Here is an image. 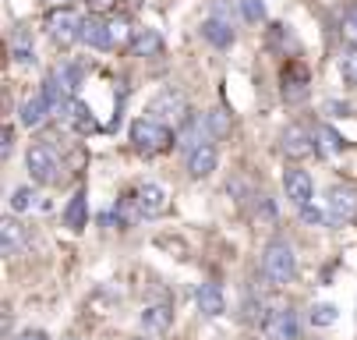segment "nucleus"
<instances>
[{"instance_id": "f257e3e1", "label": "nucleus", "mask_w": 357, "mask_h": 340, "mask_svg": "<svg viewBox=\"0 0 357 340\" xmlns=\"http://www.w3.org/2000/svg\"><path fill=\"white\" fill-rule=\"evenodd\" d=\"M297 276V256L287 237H273L262 252V280L269 287H287Z\"/></svg>"}, {"instance_id": "f03ea898", "label": "nucleus", "mask_w": 357, "mask_h": 340, "mask_svg": "<svg viewBox=\"0 0 357 340\" xmlns=\"http://www.w3.org/2000/svg\"><path fill=\"white\" fill-rule=\"evenodd\" d=\"M131 145L142 156H160L170 145H177V135L156 117H138L131 121Z\"/></svg>"}, {"instance_id": "7ed1b4c3", "label": "nucleus", "mask_w": 357, "mask_h": 340, "mask_svg": "<svg viewBox=\"0 0 357 340\" xmlns=\"http://www.w3.org/2000/svg\"><path fill=\"white\" fill-rule=\"evenodd\" d=\"M25 167H29L32 181H39V184H57V181L64 177L61 156H57V149H54L50 142H36V145H29Z\"/></svg>"}, {"instance_id": "20e7f679", "label": "nucleus", "mask_w": 357, "mask_h": 340, "mask_svg": "<svg viewBox=\"0 0 357 340\" xmlns=\"http://www.w3.org/2000/svg\"><path fill=\"white\" fill-rule=\"evenodd\" d=\"M46 32L57 46H71L82 43V15H75L71 8H57L54 15L46 18Z\"/></svg>"}, {"instance_id": "39448f33", "label": "nucleus", "mask_w": 357, "mask_h": 340, "mask_svg": "<svg viewBox=\"0 0 357 340\" xmlns=\"http://www.w3.org/2000/svg\"><path fill=\"white\" fill-rule=\"evenodd\" d=\"M280 153H283L287 160H308L312 153H319L315 131L301 128V124H287L283 135H280Z\"/></svg>"}, {"instance_id": "423d86ee", "label": "nucleus", "mask_w": 357, "mask_h": 340, "mask_svg": "<svg viewBox=\"0 0 357 340\" xmlns=\"http://www.w3.org/2000/svg\"><path fill=\"white\" fill-rule=\"evenodd\" d=\"M149 117H156V121H174V124H184L188 121V100L177 92V89H163L160 96H152V103H149Z\"/></svg>"}, {"instance_id": "0eeeda50", "label": "nucleus", "mask_w": 357, "mask_h": 340, "mask_svg": "<svg viewBox=\"0 0 357 340\" xmlns=\"http://www.w3.org/2000/svg\"><path fill=\"white\" fill-rule=\"evenodd\" d=\"M262 330H266V340H301V319H297V312L290 305L273 309L266 316Z\"/></svg>"}, {"instance_id": "6e6552de", "label": "nucleus", "mask_w": 357, "mask_h": 340, "mask_svg": "<svg viewBox=\"0 0 357 340\" xmlns=\"http://www.w3.org/2000/svg\"><path fill=\"white\" fill-rule=\"evenodd\" d=\"M283 191H287V199L301 209V206H308L315 199V181H312L308 170L290 167V170H283Z\"/></svg>"}, {"instance_id": "1a4fd4ad", "label": "nucleus", "mask_w": 357, "mask_h": 340, "mask_svg": "<svg viewBox=\"0 0 357 340\" xmlns=\"http://www.w3.org/2000/svg\"><path fill=\"white\" fill-rule=\"evenodd\" d=\"M326 213H329V223L354 220V213H357V191L347 188V184H336L329 191V199H326Z\"/></svg>"}, {"instance_id": "9d476101", "label": "nucleus", "mask_w": 357, "mask_h": 340, "mask_svg": "<svg viewBox=\"0 0 357 340\" xmlns=\"http://www.w3.org/2000/svg\"><path fill=\"white\" fill-rule=\"evenodd\" d=\"M135 202H138V209H142V216H163L167 209H170V199H167V188L163 184H156V181H145L138 191H135Z\"/></svg>"}, {"instance_id": "9b49d317", "label": "nucleus", "mask_w": 357, "mask_h": 340, "mask_svg": "<svg viewBox=\"0 0 357 340\" xmlns=\"http://www.w3.org/2000/svg\"><path fill=\"white\" fill-rule=\"evenodd\" d=\"M50 117H54V107H50V100H46L43 89H39L36 96H29V100L22 103V110H18V121H22V128H29V131H39Z\"/></svg>"}, {"instance_id": "f8f14e48", "label": "nucleus", "mask_w": 357, "mask_h": 340, "mask_svg": "<svg viewBox=\"0 0 357 340\" xmlns=\"http://www.w3.org/2000/svg\"><path fill=\"white\" fill-rule=\"evenodd\" d=\"M195 305H198L202 316H209V319L223 316V312H227L223 287H220V283H198V287H195Z\"/></svg>"}, {"instance_id": "ddd939ff", "label": "nucleus", "mask_w": 357, "mask_h": 340, "mask_svg": "<svg viewBox=\"0 0 357 340\" xmlns=\"http://www.w3.org/2000/svg\"><path fill=\"white\" fill-rule=\"evenodd\" d=\"M206 142H213V131H209L206 117H188V121L181 124V131H177V145H181L184 153L198 149V145H206Z\"/></svg>"}, {"instance_id": "4468645a", "label": "nucleus", "mask_w": 357, "mask_h": 340, "mask_svg": "<svg viewBox=\"0 0 357 340\" xmlns=\"http://www.w3.org/2000/svg\"><path fill=\"white\" fill-rule=\"evenodd\" d=\"M216 163H220V153H216L213 142H206V145H198V149L188 153V174H191L195 181H198V177H209V174L216 170Z\"/></svg>"}, {"instance_id": "2eb2a0df", "label": "nucleus", "mask_w": 357, "mask_h": 340, "mask_svg": "<svg viewBox=\"0 0 357 340\" xmlns=\"http://www.w3.org/2000/svg\"><path fill=\"white\" fill-rule=\"evenodd\" d=\"M54 89H61L68 100H75V92H78V85H82V68L78 64H71V61H61L57 68H54V75L46 78Z\"/></svg>"}, {"instance_id": "dca6fc26", "label": "nucleus", "mask_w": 357, "mask_h": 340, "mask_svg": "<svg viewBox=\"0 0 357 340\" xmlns=\"http://www.w3.org/2000/svg\"><path fill=\"white\" fill-rule=\"evenodd\" d=\"M82 43L92 50H110V32H107V18L99 15H85L82 18Z\"/></svg>"}, {"instance_id": "f3484780", "label": "nucleus", "mask_w": 357, "mask_h": 340, "mask_svg": "<svg viewBox=\"0 0 357 340\" xmlns=\"http://www.w3.org/2000/svg\"><path fill=\"white\" fill-rule=\"evenodd\" d=\"M131 57H160L163 54V36L156 29H138L131 46H128Z\"/></svg>"}, {"instance_id": "a211bd4d", "label": "nucleus", "mask_w": 357, "mask_h": 340, "mask_svg": "<svg viewBox=\"0 0 357 340\" xmlns=\"http://www.w3.org/2000/svg\"><path fill=\"white\" fill-rule=\"evenodd\" d=\"M25 227L18 220H4L0 223V252L4 256H22L25 252Z\"/></svg>"}, {"instance_id": "6ab92c4d", "label": "nucleus", "mask_w": 357, "mask_h": 340, "mask_svg": "<svg viewBox=\"0 0 357 340\" xmlns=\"http://www.w3.org/2000/svg\"><path fill=\"white\" fill-rule=\"evenodd\" d=\"M283 96L287 100H304V96H308V71H304L301 64L283 68Z\"/></svg>"}, {"instance_id": "aec40b11", "label": "nucleus", "mask_w": 357, "mask_h": 340, "mask_svg": "<svg viewBox=\"0 0 357 340\" xmlns=\"http://www.w3.org/2000/svg\"><path fill=\"white\" fill-rule=\"evenodd\" d=\"M138 323H142L145 333H163V330H170V323H174V309H170V305H149Z\"/></svg>"}, {"instance_id": "412c9836", "label": "nucleus", "mask_w": 357, "mask_h": 340, "mask_svg": "<svg viewBox=\"0 0 357 340\" xmlns=\"http://www.w3.org/2000/svg\"><path fill=\"white\" fill-rule=\"evenodd\" d=\"M202 36H206L213 46H220V50L234 46V29H230V22H223V18H216V15L202 22Z\"/></svg>"}, {"instance_id": "4be33fe9", "label": "nucleus", "mask_w": 357, "mask_h": 340, "mask_svg": "<svg viewBox=\"0 0 357 340\" xmlns=\"http://www.w3.org/2000/svg\"><path fill=\"white\" fill-rule=\"evenodd\" d=\"M61 117H64V121H68L75 131H82V135L99 128V124H96V117H92V110H89L85 103H78V100H71V103L64 107V114H61Z\"/></svg>"}, {"instance_id": "5701e85b", "label": "nucleus", "mask_w": 357, "mask_h": 340, "mask_svg": "<svg viewBox=\"0 0 357 340\" xmlns=\"http://www.w3.org/2000/svg\"><path fill=\"white\" fill-rule=\"evenodd\" d=\"M107 32H110V50H128L131 39H135V29L128 18H107Z\"/></svg>"}, {"instance_id": "b1692460", "label": "nucleus", "mask_w": 357, "mask_h": 340, "mask_svg": "<svg viewBox=\"0 0 357 340\" xmlns=\"http://www.w3.org/2000/svg\"><path fill=\"white\" fill-rule=\"evenodd\" d=\"M315 145H319V153H322V156H336V153L343 149V138H340L336 128L319 124V128H315Z\"/></svg>"}, {"instance_id": "393cba45", "label": "nucleus", "mask_w": 357, "mask_h": 340, "mask_svg": "<svg viewBox=\"0 0 357 340\" xmlns=\"http://www.w3.org/2000/svg\"><path fill=\"white\" fill-rule=\"evenodd\" d=\"M64 223H68L71 230H82V227L89 223V209H85V191H78V195L71 199V206L64 209Z\"/></svg>"}, {"instance_id": "a878e982", "label": "nucleus", "mask_w": 357, "mask_h": 340, "mask_svg": "<svg viewBox=\"0 0 357 340\" xmlns=\"http://www.w3.org/2000/svg\"><path fill=\"white\" fill-rule=\"evenodd\" d=\"M340 75L347 85H357V46L354 43L340 50Z\"/></svg>"}, {"instance_id": "bb28decb", "label": "nucleus", "mask_w": 357, "mask_h": 340, "mask_svg": "<svg viewBox=\"0 0 357 340\" xmlns=\"http://www.w3.org/2000/svg\"><path fill=\"white\" fill-rule=\"evenodd\" d=\"M11 54H15V61H22V64L36 61V50H32V39H29L25 32H15V39H11Z\"/></svg>"}, {"instance_id": "cd10ccee", "label": "nucleus", "mask_w": 357, "mask_h": 340, "mask_svg": "<svg viewBox=\"0 0 357 340\" xmlns=\"http://www.w3.org/2000/svg\"><path fill=\"white\" fill-rule=\"evenodd\" d=\"M206 124H209L213 138H220V135H227V131H230V114H227L223 107H216V110H209V114H206Z\"/></svg>"}, {"instance_id": "c85d7f7f", "label": "nucleus", "mask_w": 357, "mask_h": 340, "mask_svg": "<svg viewBox=\"0 0 357 340\" xmlns=\"http://www.w3.org/2000/svg\"><path fill=\"white\" fill-rule=\"evenodd\" d=\"M241 15H244V22H251V25H259V22H266V0H241Z\"/></svg>"}, {"instance_id": "c756f323", "label": "nucleus", "mask_w": 357, "mask_h": 340, "mask_svg": "<svg viewBox=\"0 0 357 340\" xmlns=\"http://www.w3.org/2000/svg\"><path fill=\"white\" fill-rule=\"evenodd\" d=\"M32 206H36V191H32V188H15L11 209H15V213H29Z\"/></svg>"}, {"instance_id": "7c9ffc66", "label": "nucleus", "mask_w": 357, "mask_h": 340, "mask_svg": "<svg viewBox=\"0 0 357 340\" xmlns=\"http://www.w3.org/2000/svg\"><path fill=\"white\" fill-rule=\"evenodd\" d=\"M301 220L308 223V227H322V223H329V213H322L319 206L308 202V206H301Z\"/></svg>"}, {"instance_id": "2f4dec72", "label": "nucleus", "mask_w": 357, "mask_h": 340, "mask_svg": "<svg viewBox=\"0 0 357 340\" xmlns=\"http://www.w3.org/2000/svg\"><path fill=\"white\" fill-rule=\"evenodd\" d=\"M336 323V305H315L312 309V326H333Z\"/></svg>"}, {"instance_id": "473e14b6", "label": "nucleus", "mask_w": 357, "mask_h": 340, "mask_svg": "<svg viewBox=\"0 0 357 340\" xmlns=\"http://www.w3.org/2000/svg\"><path fill=\"white\" fill-rule=\"evenodd\" d=\"M343 36H347V39L357 46V4H354V8L343 15Z\"/></svg>"}, {"instance_id": "72a5a7b5", "label": "nucleus", "mask_w": 357, "mask_h": 340, "mask_svg": "<svg viewBox=\"0 0 357 340\" xmlns=\"http://www.w3.org/2000/svg\"><path fill=\"white\" fill-rule=\"evenodd\" d=\"M15 149V128H4V135H0V156H8Z\"/></svg>"}, {"instance_id": "f704fd0d", "label": "nucleus", "mask_w": 357, "mask_h": 340, "mask_svg": "<svg viewBox=\"0 0 357 340\" xmlns=\"http://www.w3.org/2000/svg\"><path fill=\"white\" fill-rule=\"evenodd\" d=\"M114 4H117V0H89V11H92V15H103V11H110Z\"/></svg>"}, {"instance_id": "c9c22d12", "label": "nucleus", "mask_w": 357, "mask_h": 340, "mask_svg": "<svg viewBox=\"0 0 357 340\" xmlns=\"http://www.w3.org/2000/svg\"><path fill=\"white\" fill-rule=\"evenodd\" d=\"M18 340H50V337H46L43 330H25V333H22Z\"/></svg>"}, {"instance_id": "e433bc0d", "label": "nucleus", "mask_w": 357, "mask_h": 340, "mask_svg": "<svg viewBox=\"0 0 357 340\" xmlns=\"http://www.w3.org/2000/svg\"><path fill=\"white\" fill-rule=\"evenodd\" d=\"M46 4H54V8H68L71 0H46Z\"/></svg>"}, {"instance_id": "4c0bfd02", "label": "nucleus", "mask_w": 357, "mask_h": 340, "mask_svg": "<svg viewBox=\"0 0 357 340\" xmlns=\"http://www.w3.org/2000/svg\"><path fill=\"white\" fill-rule=\"evenodd\" d=\"M68 340H78V337H68Z\"/></svg>"}]
</instances>
